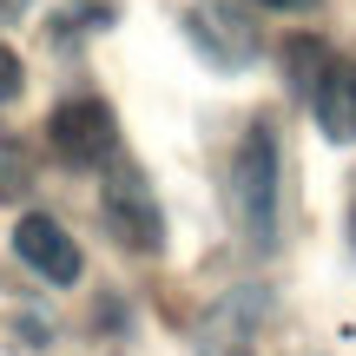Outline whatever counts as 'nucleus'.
<instances>
[{
	"label": "nucleus",
	"instance_id": "1",
	"mask_svg": "<svg viewBox=\"0 0 356 356\" xmlns=\"http://www.w3.org/2000/svg\"><path fill=\"white\" fill-rule=\"evenodd\" d=\"M277 172H284L277 126L257 119V126L238 139V159H231V211H238V225L251 231L257 251L277 244Z\"/></svg>",
	"mask_w": 356,
	"mask_h": 356
},
{
	"label": "nucleus",
	"instance_id": "2",
	"mask_svg": "<svg viewBox=\"0 0 356 356\" xmlns=\"http://www.w3.org/2000/svg\"><path fill=\"white\" fill-rule=\"evenodd\" d=\"M99 204H106V225H113V238H119V244H132V251H159V244H165L159 198H152V185H145L132 165H119L113 178H106Z\"/></svg>",
	"mask_w": 356,
	"mask_h": 356
},
{
	"label": "nucleus",
	"instance_id": "3",
	"mask_svg": "<svg viewBox=\"0 0 356 356\" xmlns=\"http://www.w3.org/2000/svg\"><path fill=\"white\" fill-rule=\"evenodd\" d=\"M47 139H53V152H60L66 165H79V172L106 165V159L119 152V126H113V113H106L99 99H66L60 113H53Z\"/></svg>",
	"mask_w": 356,
	"mask_h": 356
},
{
	"label": "nucleus",
	"instance_id": "4",
	"mask_svg": "<svg viewBox=\"0 0 356 356\" xmlns=\"http://www.w3.org/2000/svg\"><path fill=\"white\" fill-rule=\"evenodd\" d=\"M13 257L47 284H73L79 277V244L66 238V225H53L47 211H26L13 225Z\"/></svg>",
	"mask_w": 356,
	"mask_h": 356
},
{
	"label": "nucleus",
	"instance_id": "5",
	"mask_svg": "<svg viewBox=\"0 0 356 356\" xmlns=\"http://www.w3.org/2000/svg\"><path fill=\"white\" fill-rule=\"evenodd\" d=\"M310 106H317V126L330 139H356V66L330 60L317 73V86H310Z\"/></svg>",
	"mask_w": 356,
	"mask_h": 356
},
{
	"label": "nucleus",
	"instance_id": "6",
	"mask_svg": "<svg viewBox=\"0 0 356 356\" xmlns=\"http://www.w3.org/2000/svg\"><path fill=\"white\" fill-rule=\"evenodd\" d=\"M113 0H73V7H60V33H92V26L113 20Z\"/></svg>",
	"mask_w": 356,
	"mask_h": 356
},
{
	"label": "nucleus",
	"instance_id": "7",
	"mask_svg": "<svg viewBox=\"0 0 356 356\" xmlns=\"http://www.w3.org/2000/svg\"><path fill=\"white\" fill-rule=\"evenodd\" d=\"M13 92H20V53H13L7 40H0V106H7Z\"/></svg>",
	"mask_w": 356,
	"mask_h": 356
},
{
	"label": "nucleus",
	"instance_id": "8",
	"mask_svg": "<svg viewBox=\"0 0 356 356\" xmlns=\"http://www.w3.org/2000/svg\"><path fill=\"white\" fill-rule=\"evenodd\" d=\"M257 7H277V13H291V7H310V0H257Z\"/></svg>",
	"mask_w": 356,
	"mask_h": 356
},
{
	"label": "nucleus",
	"instance_id": "9",
	"mask_svg": "<svg viewBox=\"0 0 356 356\" xmlns=\"http://www.w3.org/2000/svg\"><path fill=\"white\" fill-rule=\"evenodd\" d=\"M350 244H356V211H350Z\"/></svg>",
	"mask_w": 356,
	"mask_h": 356
}]
</instances>
